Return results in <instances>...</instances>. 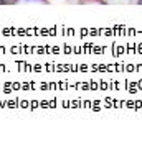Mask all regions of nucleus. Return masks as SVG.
Returning a JSON list of instances; mask_svg holds the SVG:
<instances>
[{
  "instance_id": "1",
  "label": "nucleus",
  "mask_w": 142,
  "mask_h": 146,
  "mask_svg": "<svg viewBox=\"0 0 142 146\" xmlns=\"http://www.w3.org/2000/svg\"><path fill=\"white\" fill-rule=\"evenodd\" d=\"M3 3H7V0H0V5H3Z\"/></svg>"
}]
</instances>
